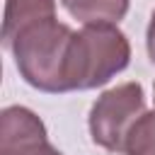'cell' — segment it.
<instances>
[{
	"label": "cell",
	"mask_w": 155,
	"mask_h": 155,
	"mask_svg": "<svg viewBox=\"0 0 155 155\" xmlns=\"http://www.w3.org/2000/svg\"><path fill=\"white\" fill-rule=\"evenodd\" d=\"M131 63V44L116 24H90L73 34L68 48L65 82L70 90L107 85Z\"/></svg>",
	"instance_id": "7a4b0ae2"
},
{
	"label": "cell",
	"mask_w": 155,
	"mask_h": 155,
	"mask_svg": "<svg viewBox=\"0 0 155 155\" xmlns=\"http://www.w3.org/2000/svg\"><path fill=\"white\" fill-rule=\"evenodd\" d=\"M153 99H155V85H153Z\"/></svg>",
	"instance_id": "9c48e42d"
},
{
	"label": "cell",
	"mask_w": 155,
	"mask_h": 155,
	"mask_svg": "<svg viewBox=\"0 0 155 155\" xmlns=\"http://www.w3.org/2000/svg\"><path fill=\"white\" fill-rule=\"evenodd\" d=\"M61 5L68 10L70 17L82 22V27L90 24H119L131 0H61Z\"/></svg>",
	"instance_id": "8992f818"
},
{
	"label": "cell",
	"mask_w": 155,
	"mask_h": 155,
	"mask_svg": "<svg viewBox=\"0 0 155 155\" xmlns=\"http://www.w3.org/2000/svg\"><path fill=\"white\" fill-rule=\"evenodd\" d=\"M145 48H148L150 63L155 65V10H153V15H150V22H148V31H145Z\"/></svg>",
	"instance_id": "ba28073f"
},
{
	"label": "cell",
	"mask_w": 155,
	"mask_h": 155,
	"mask_svg": "<svg viewBox=\"0 0 155 155\" xmlns=\"http://www.w3.org/2000/svg\"><path fill=\"white\" fill-rule=\"evenodd\" d=\"M56 17V0H5L2 15V44H10L31 24Z\"/></svg>",
	"instance_id": "5b68a950"
},
{
	"label": "cell",
	"mask_w": 155,
	"mask_h": 155,
	"mask_svg": "<svg viewBox=\"0 0 155 155\" xmlns=\"http://www.w3.org/2000/svg\"><path fill=\"white\" fill-rule=\"evenodd\" d=\"M124 155H155V109L143 111L140 119L131 126Z\"/></svg>",
	"instance_id": "52a82bcc"
},
{
	"label": "cell",
	"mask_w": 155,
	"mask_h": 155,
	"mask_svg": "<svg viewBox=\"0 0 155 155\" xmlns=\"http://www.w3.org/2000/svg\"><path fill=\"white\" fill-rule=\"evenodd\" d=\"M0 155H63L48 143L44 121L27 107H5L0 114Z\"/></svg>",
	"instance_id": "277c9868"
},
{
	"label": "cell",
	"mask_w": 155,
	"mask_h": 155,
	"mask_svg": "<svg viewBox=\"0 0 155 155\" xmlns=\"http://www.w3.org/2000/svg\"><path fill=\"white\" fill-rule=\"evenodd\" d=\"M143 111L145 94L140 82H124L102 92L92 104L87 119L92 140L109 153H124L126 136Z\"/></svg>",
	"instance_id": "3957f363"
},
{
	"label": "cell",
	"mask_w": 155,
	"mask_h": 155,
	"mask_svg": "<svg viewBox=\"0 0 155 155\" xmlns=\"http://www.w3.org/2000/svg\"><path fill=\"white\" fill-rule=\"evenodd\" d=\"M73 34L75 31L68 24L51 17L27 27L10 44L15 65L27 85L48 94L68 92L65 65H68V48Z\"/></svg>",
	"instance_id": "6da1fadb"
}]
</instances>
